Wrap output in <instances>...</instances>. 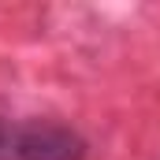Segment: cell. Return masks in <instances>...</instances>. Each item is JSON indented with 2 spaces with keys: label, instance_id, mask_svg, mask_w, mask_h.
I'll return each instance as SVG.
<instances>
[{
  "label": "cell",
  "instance_id": "6da1fadb",
  "mask_svg": "<svg viewBox=\"0 0 160 160\" xmlns=\"http://www.w3.org/2000/svg\"><path fill=\"white\" fill-rule=\"evenodd\" d=\"M86 138L56 119H0V160H86Z\"/></svg>",
  "mask_w": 160,
  "mask_h": 160
}]
</instances>
